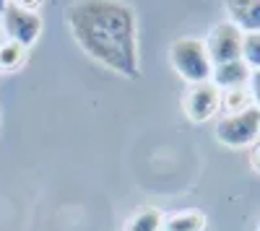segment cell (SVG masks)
Segmentation results:
<instances>
[{"label": "cell", "instance_id": "6", "mask_svg": "<svg viewBox=\"0 0 260 231\" xmlns=\"http://www.w3.org/2000/svg\"><path fill=\"white\" fill-rule=\"evenodd\" d=\"M203 45L208 50V57L213 65L219 62H229V60H242V31L237 29L232 21H224V24L213 26L208 31V36L203 39Z\"/></svg>", "mask_w": 260, "mask_h": 231}, {"label": "cell", "instance_id": "12", "mask_svg": "<svg viewBox=\"0 0 260 231\" xmlns=\"http://www.w3.org/2000/svg\"><path fill=\"white\" fill-rule=\"evenodd\" d=\"M250 107H252V96H250L247 86L221 91V112L224 114H237V112H245Z\"/></svg>", "mask_w": 260, "mask_h": 231}, {"label": "cell", "instance_id": "17", "mask_svg": "<svg viewBox=\"0 0 260 231\" xmlns=\"http://www.w3.org/2000/svg\"><path fill=\"white\" fill-rule=\"evenodd\" d=\"M6 6H8V0H0V13L6 11Z\"/></svg>", "mask_w": 260, "mask_h": 231}, {"label": "cell", "instance_id": "9", "mask_svg": "<svg viewBox=\"0 0 260 231\" xmlns=\"http://www.w3.org/2000/svg\"><path fill=\"white\" fill-rule=\"evenodd\" d=\"M203 228H206V213L198 208H187V211L164 216L161 223V231H203Z\"/></svg>", "mask_w": 260, "mask_h": 231}, {"label": "cell", "instance_id": "16", "mask_svg": "<svg viewBox=\"0 0 260 231\" xmlns=\"http://www.w3.org/2000/svg\"><path fill=\"white\" fill-rule=\"evenodd\" d=\"M16 6H21V8H26V11H39V6L45 3V0H13Z\"/></svg>", "mask_w": 260, "mask_h": 231}, {"label": "cell", "instance_id": "5", "mask_svg": "<svg viewBox=\"0 0 260 231\" xmlns=\"http://www.w3.org/2000/svg\"><path fill=\"white\" fill-rule=\"evenodd\" d=\"M182 107H185V114H187L190 122L203 125V122L213 120L221 112V91L216 89L211 81L192 83V86L187 89V94H185Z\"/></svg>", "mask_w": 260, "mask_h": 231}, {"label": "cell", "instance_id": "3", "mask_svg": "<svg viewBox=\"0 0 260 231\" xmlns=\"http://www.w3.org/2000/svg\"><path fill=\"white\" fill-rule=\"evenodd\" d=\"M213 135L226 148H250L260 138V109L250 107L237 114H224L216 122Z\"/></svg>", "mask_w": 260, "mask_h": 231}, {"label": "cell", "instance_id": "15", "mask_svg": "<svg viewBox=\"0 0 260 231\" xmlns=\"http://www.w3.org/2000/svg\"><path fill=\"white\" fill-rule=\"evenodd\" d=\"M250 166H252V169L260 174V138L250 145Z\"/></svg>", "mask_w": 260, "mask_h": 231}, {"label": "cell", "instance_id": "1", "mask_svg": "<svg viewBox=\"0 0 260 231\" xmlns=\"http://www.w3.org/2000/svg\"><path fill=\"white\" fill-rule=\"evenodd\" d=\"M65 24L76 45L99 65L125 78L141 75L133 6L122 0H73L65 8Z\"/></svg>", "mask_w": 260, "mask_h": 231}, {"label": "cell", "instance_id": "18", "mask_svg": "<svg viewBox=\"0 0 260 231\" xmlns=\"http://www.w3.org/2000/svg\"><path fill=\"white\" fill-rule=\"evenodd\" d=\"M257 231H260V221H257Z\"/></svg>", "mask_w": 260, "mask_h": 231}, {"label": "cell", "instance_id": "2", "mask_svg": "<svg viewBox=\"0 0 260 231\" xmlns=\"http://www.w3.org/2000/svg\"><path fill=\"white\" fill-rule=\"evenodd\" d=\"M169 62L175 73L187 81L190 86L192 83H206L211 81V70H213V62L208 57V50L203 45V39H195V36H180L169 45Z\"/></svg>", "mask_w": 260, "mask_h": 231}, {"label": "cell", "instance_id": "8", "mask_svg": "<svg viewBox=\"0 0 260 231\" xmlns=\"http://www.w3.org/2000/svg\"><path fill=\"white\" fill-rule=\"evenodd\" d=\"M224 8L242 34L260 31V0H224Z\"/></svg>", "mask_w": 260, "mask_h": 231}, {"label": "cell", "instance_id": "4", "mask_svg": "<svg viewBox=\"0 0 260 231\" xmlns=\"http://www.w3.org/2000/svg\"><path fill=\"white\" fill-rule=\"evenodd\" d=\"M3 29L11 42H18V45H24L29 50L42 34V16L37 11H26L16 6L13 0H8V6L3 11Z\"/></svg>", "mask_w": 260, "mask_h": 231}, {"label": "cell", "instance_id": "13", "mask_svg": "<svg viewBox=\"0 0 260 231\" xmlns=\"http://www.w3.org/2000/svg\"><path fill=\"white\" fill-rule=\"evenodd\" d=\"M242 62L250 70H260V31L242 34Z\"/></svg>", "mask_w": 260, "mask_h": 231}, {"label": "cell", "instance_id": "11", "mask_svg": "<svg viewBox=\"0 0 260 231\" xmlns=\"http://www.w3.org/2000/svg\"><path fill=\"white\" fill-rule=\"evenodd\" d=\"M29 57V50L24 45H18V42H0V70L3 73H13L18 68H24V62Z\"/></svg>", "mask_w": 260, "mask_h": 231}, {"label": "cell", "instance_id": "10", "mask_svg": "<svg viewBox=\"0 0 260 231\" xmlns=\"http://www.w3.org/2000/svg\"><path fill=\"white\" fill-rule=\"evenodd\" d=\"M164 223V213L159 208H138V211L130 216V221L125 223V231H161Z\"/></svg>", "mask_w": 260, "mask_h": 231}, {"label": "cell", "instance_id": "14", "mask_svg": "<svg viewBox=\"0 0 260 231\" xmlns=\"http://www.w3.org/2000/svg\"><path fill=\"white\" fill-rule=\"evenodd\" d=\"M247 91H250V96H252V107L260 109V70H252V73H250Z\"/></svg>", "mask_w": 260, "mask_h": 231}, {"label": "cell", "instance_id": "7", "mask_svg": "<svg viewBox=\"0 0 260 231\" xmlns=\"http://www.w3.org/2000/svg\"><path fill=\"white\" fill-rule=\"evenodd\" d=\"M250 68L245 65L242 60H229V62H219V65H213L211 70V83L219 91H226V89H242L247 86L250 81Z\"/></svg>", "mask_w": 260, "mask_h": 231}]
</instances>
